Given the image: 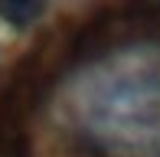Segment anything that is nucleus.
Returning a JSON list of instances; mask_svg holds the SVG:
<instances>
[{"instance_id": "f257e3e1", "label": "nucleus", "mask_w": 160, "mask_h": 157, "mask_svg": "<svg viewBox=\"0 0 160 157\" xmlns=\"http://www.w3.org/2000/svg\"><path fill=\"white\" fill-rule=\"evenodd\" d=\"M46 0H0V17L13 26H26L30 20L39 17Z\"/></svg>"}]
</instances>
